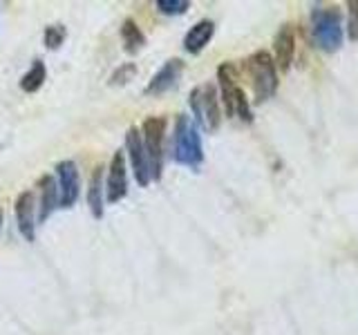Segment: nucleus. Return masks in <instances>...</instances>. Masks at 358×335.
I'll use <instances>...</instances> for the list:
<instances>
[{
  "label": "nucleus",
  "instance_id": "obj_1",
  "mask_svg": "<svg viewBox=\"0 0 358 335\" xmlns=\"http://www.w3.org/2000/svg\"><path fill=\"white\" fill-rule=\"evenodd\" d=\"M173 161L179 166L191 168V170H197L204 161L200 130H197L195 121H191V117H186V114H179L177 121H175Z\"/></svg>",
  "mask_w": 358,
  "mask_h": 335
},
{
  "label": "nucleus",
  "instance_id": "obj_2",
  "mask_svg": "<svg viewBox=\"0 0 358 335\" xmlns=\"http://www.w3.org/2000/svg\"><path fill=\"white\" fill-rule=\"evenodd\" d=\"M312 41L329 54L343 45V18L336 7H316L312 12Z\"/></svg>",
  "mask_w": 358,
  "mask_h": 335
},
{
  "label": "nucleus",
  "instance_id": "obj_3",
  "mask_svg": "<svg viewBox=\"0 0 358 335\" xmlns=\"http://www.w3.org/2000/svg\"><path fill=\"white\" fill-rule=\"evenodd\" d=\"M188 105L193 110L195 126H202L204 130H218L222 123V112L218 103V90L213 83H204L200 88H195L188 97Z\"/></svg>",
  "mask_w": 358,
  "mask_h": 335
},
{
  "label": "nucleus",
  "instance_id": "obj_4",
  "mask_svg": "<svg viewBox=\"0 0 358 335\" xmlns=\"http://www.w3.org/2000/svg\"><path fill=\"white\" fill-rule=\"evenodd\" d=\"M247 70L253 81V92H256V101L262 103L271 99L278 90V70L276 63L269 56V52H256L249 56Z\"/></svg>",
  "mask_w": 358,
  "mask_h": 335
},
{
  "label": "nucleus",
  "instance_id": "obj_5",
  "mask_svg": "<svg viewBox=\"0 0 358 335\" xmlns=\"http://www.w3.org/2000/svg\"><path fill=\"white\" fill-rule=\"evenodd\" d=\"M218 81H220V90H222V101H224V110L229 117H240L242 121H251V108H249V99L244 90L235 81V67L231 63L220 65L218 70Z\"/></svg>",
  "mask_w": 358,
  "mask_h": 335
},
{
  "label": "nucleus",
  "instance_id": "obj_6",
  "mask_svg": "<svg viewBox=\"0 0 358 335\" xmlns=\"http://www.w3.org/2000/svg\"><path fill=\"white\" fill-rule=\"evenodd\" d=\"M164 132H166V119L162 117H150L144 121L141 128V141H144V150L148 157L150 175L153 181L162 177V159H164Z\"/></svg>",
  "mask_w": 358,
  "mask_h": 335
},
{
  "label": "nucleus",
  "instance_id": "obj_7",
  "mask_svg": "<svg viewBox=\"0 0 358 335\" xmlns=\"http://www.w3.org/2000/svg\"><path fill=\"white\" fill-rule=\"evenodd\" d=\"M56 188H59V206L72 208L81 195V181H79V168L74 161H61L56 166Z\"/></svg>",
  "mask_w": 358,
  "mask_h": 335
},
{
  "label": "nucleus",
  "instance_id": "obj_8",
  "mask_svg": "<svg viewBox=\"0 0 358 335\" xmlns=\"http://www.w3.org/2000/svg\"><path fill=\"white\" fill-rule=\"evenodd\" d=\"M126 148L130 155V164H133V172L139 186H150L153 175H150V166H148V157L144 150V141H141V130L130 128L126 134Z\"/></svg>",
  "mask_w": 358,
  "mask_h": 335
},
{
  "label": "nucleus",
  "instance_id": "obj_9",
  "mask_svg": "<svg viewBox=\"0 0 358 335\" xmlns=\"http://www.w3.org/2000/svg\"><path fill=\"white\" fill-rule=\"evenodd\" d=\"M108 201L110 204H117L128 195V172H126V155L124 152H115V157L110 161L108 168Z\"/></svg>",
  "mask_w": 358,
  "mask_h": 335
},
{
  "label": "nucleus",
  "instance_id": "obj_10",
  "mask_svg": "<svg viewBox=\"0 0 358 335\" xmlns=\"http://www.w3.org/2000/svg\"><path fill=\"white\" fill-rule=\"evenodd\" d=\"M182 72H184V63L179 59L166 61L162 70H159L146 85V94H150V97H159V94L173 90L179 81V76H182Z\"/></svg>",
  "mask_w": 358,
  "mask_h": 335
},
{
  "label": "nucleus",
  "instance_id": "obj_11",
  "mask_svg": "<svg viewBox=\"0 0 358 335\" xmlns=\"http://www.w3.org/2000/svg\"><path fill=\"white\" fill-rule=\"evenodd\" d=\"M273 50H276V70L287 72L291 63H294V54H296V34H294V27L291 25H282L278 34H276V41H273Z\"/></svg>",
  "mask_w": 358,
  "mask_h": 335
},
{
  "label": "nucleus",
  "instance_id": "obj_12",
  "mask_svg": "<svg viewBox=\"0 0 358 335\" xmlns=\"http://www.w3.org/2000/svg\"><path fill=\"white\" fill-rule=\"evenodd\" d=\"M16 224L21 235L27 239V242H34L36 235V224H34V195L30 190L18 195L16 199Z\"/></svg>",
  "mask_w": 358,
  "mask_h": 335
},
{
  "label": "nucleus",
  "instance_id": "obj_13",
  "mask_svg": "<svg viewBox=\"0 0 358 335\" xmlns=\"http://www.w3.org/2000/svg\"><path fill=\"white\" fill-rule=\"evenodd\" d=\"M213 34H215V23L209 21V18L195 23L191 30H188V34L184 36V50L188 54H200L204 47L211 43Z\"/></svg>",
  "mask_w": 358,
  "mask_h": 335
},
{
  "label": "nucleus",
  "instance_id": "obj_14",
  "mask_svg": "<svg viewBox=\"0 0 358 335\" xmlns=\"http://www.w3.org/2000/svg\"><path fill=\"white\" fill-rule=\"evenodd\" d=\"M56 206H59V188H56L54 177H43L41 179V215L39 222H45L50 217Z\"/></svg>",
  "mask_w": 358,
  "mask_h": 335
},
{
  "label": "nucleus",
  "instance_id": "obj_15",
  "mask_svg": "<svg viewBox=\"0 0 358 335\" xmlns=\"http://www.w3.org/2000/svg\"><path fill=\"white\" fill-rule=\"evenodd\" d=\"M88 204L92 210V217L101 219L103 217V170L101 168L92 172L90 188H88Z\"/></svg>",
  "mask_w": 358,
  "mask_h": 335
},
{
  "label": "nucleus",
  "instance_id": "obj_16",
  "mask_svg": "<svg viewBox=\"0 0 358 335\" xmlns=\"http://www.w3.org/2000/svg\"><path fill=\"white\" fill-rule=\"evenodd\" d=\"M121 41H124V47L128 54H137L146 43L144 32L139 30V25L133 21V18H126L124 25H121Z\"/></svg>",
  "mask_w": 358,
  "mask_h": 335
},
{
  "label": "nucleus",
  "instance_id": "obj_17",
  "mask_svg": "<svg viewBox=\"0 0 358 335\" xmlns=\"http://www.w3.org/2000/svg\"><path fill=\"white\" fill-rule=\"evenodd\" d=\"M47 79V67L43 61H34V65L30 67V72L23 74L21 79V90L23 92H39L43 88V83Z\"/></svg>",
  "mask_w": 358,
  "mask_h": 335
},
{
  "label": "nucleus",
  "instance_id": "obj_18",
  "mask_svg": "<svg viewBox=\"0 0 358 335\" xmlns=\"http://www.w3.org/2000/svg\"><path fill=\"white\" fill-rule=\"evenodd\" d=\"M155 7L166 16H182L191 9V3L188 0H157Z\"/></svg>",
  "mask_w": 358,
  "mask_h": 335
},
{
  "label": "nucleus",
  "instance_id": "obj_19",
  "mask_svg": "<svg viewBox=\"0 0 358 335\" xmlns=\"http://www.w3.org/2000/svg\"><path fill=\"white\" fill-rule=\"evenodd\" d=\"M65 36H68V32H65L63 25H50L43 34V41H45V47L47 50H59V47L63 45Z\"/></svg>",
  "mask_w": 358,
  "mask_h": 335
},
{
  "label": "nucleus",
  "instance_id": "obj_20",
  "mask_svg": "<svg viewBox=\"0 0 358 335\" xmlns=\"http://www.w3.org/2000/svg\"><path fill=\"white\" fill-rule=\"evenodd\" d=\"M137 76V65L135 63H124L119 65V70L110 76V85H126Z\"/></svg>",
  "mask_w": 358,
  "mask_h": 335
},
{
  "label": "nucleus",
  "instance_id": "obj_21",
  "mask_svg": "<svg viewBox=\"0 0 358 335\" xmlns=\"http://www.w3.org/2000/svg\"><path fill=\"white\" fill-rule=\"evenodd\" d=\"M350 7V18H347V34H350L352 41H358V3L352 0V3H347Z\"/></svg>",
  "mask_w": 358,
  "mask_h": 335
}]
</instances>
